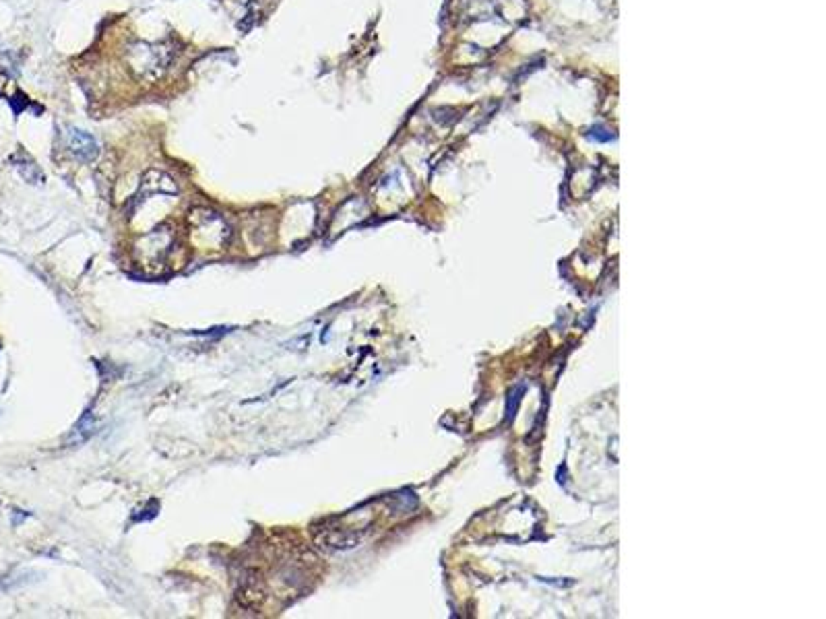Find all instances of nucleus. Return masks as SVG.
Masks as SVG:
<instances>
[{"label": "nucleus", "mask_w": 826, "mask_h": 619, "mask_svg": "<svg viewBox=\"0 0 826 619\" xmlns=\"http://www.w3.org/2000/svg\"><path fill=\"white\" fill-rule=\"evenodd\" d=\"M67 145H69L71 153L75 155L77 159L85 161V163L93 161L99 153L97 141L89 133L81 130V128H69L67 130Z\"/></svg>", "instance_id": "1"}, {"label": "nucleus", "mask_w": 826, "mask_h": 619, "mask_svg": "<svg viewBox=\"0 0 826 619\" xmlns=\"http://www.w3.org/2000/svg\"><path fill=\"white\" fill-rule=\"evenodd\" d=\"M317 543H319L323 549H347V547H353L355 539L343 537V535H339V533H325V535H319V537H317Z\"/></svg>", "instance_id": "2"}]
</instances>
